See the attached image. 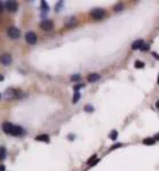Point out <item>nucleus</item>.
Listing matches in <instances>:
<instances>
[{
    "label": "nucleus",
    "instance_id": "nucleus-1",
    "mask_svg": "<svg viewBox=\"0 0 159 171\" xmlns=\"http://www.w3.org/2000/svg\"><path fill=\"white\" fill-rule=\"evenodd\" d=\"M91 15L93 19L95 20H101V19H103V17L105 16V11L103 10V9H94V10H92L91 11Z\"/></svg>",
    "mask_w": 159,
    "mask_h": 171
},
{
    "label": "nucleus",
    "instance_id": "nucleus-2",
    "mask_svg": "<svg viewBox=\"0 0 159 171\" xmlns=\"http://www.w3.org/2000/svg\"><path fill=\"white\" fill-rule=\"evenodd\" d=\"M7 33H8V36L10 37L11 39H17L20 37V30L17 28H15V27H10L9 29L7 30Z\"/></svg>",
    "mask_w": 159,
    "mask_h": 171
},
{
    "label": "nucleus",
    "instance_id": "nucleus-3",
    "mask_svg": "<svg viewBox=\"0 0 159 171\" xmlns=\"http://www.w3.org/2000/svg\"><path fill=\"white\" fill-rule=\"evenodd\" d=\"M25 39H27V42L29 43V44H31V45H33V44H36V43H37V36H36V33L31 32V31L25 34Z\"/></svg>",
    "mask_w": 159,
    "mask_h": 171
},
{
    "label": "nucleus",
    "instance_id": "nucleus-4",
    "mask_svg": "<svg viewBox=\"0 0 159 171\" xmlns=\"http://www.w3.org/2000/svg\"><path fill=\"white\" fill-rule=\"evenodd\" d=\"M40 28L42 29V30H46V31H48V30H50L52 28H53V22L52 21H42L41 23H40Z\"/></svg>",
    "mask_w": 159,
    "mask_h": 171
},
{
    "label": "nucleus",
    "instance_id": "nucleus-5",
    "mask_svg": "<svg viewBox=\"0 0 159 171\" xmlns=\"http://www.w3.org/2000/svg\"><path fill=\"white\" fill-rule=\"evenodd\" d=\"M13 129H14V125L11 123H8V122L4 123V125H2V130H4V132L5 133H8V134H11V132H13Z\"/></svg>",
    "mask_w": 159,
    "mask_h": 171
},
{
    "label": "nucleus",
    "instance_id": "nucleus-6",
    "mask_svg": "<svg viewBox=\"0 0 159 171\" xmlns=\"http://www.w3.org/2000/svg\"><path fill=\"white\" fill-rule=\"evenodd\" d=\"M6 8L9 11H15L17 9V4L15 1H7L6 2Z\"/></svg>",
    "mask_w": 159,
    "mask_h": 171
},
{
    "label": "nucleus",
    "instance_id": "nucleus-7",
    "mask_svg": "<svg viewBox=\"0 0 159 171\" xmlns=\"http://www.w3.org/2000/svg\"><path fill=\"white\" fill-rule=\"evenodd\" d=\"M1 63L4 66H9L11 63V56L9 54H4L1 57Z\"/></svg>",
    "mask_w": 159,
    "mask_h": 171
},
{
    "label": "nucleus",
    "instance_id": "nucleus-8",
    "mask_svg": "<svg viewBox=\"0 0 159 171\" xmlns=\"http://www.w3.org/2000/svg\"><path fill=\"white\" fill-rule=\"evenodd\" d=\"M143 40L142 39H138V40H135L134 43L132 44V48L133 50H138V48H142L143 46Z\"/></svg>",
    "mask_w": 159,
    "mask_h": 171
},
{
    "label": "nucleus",
    "instance_id": "nucleus-9",
    "mask_svg": "<svg viewBox=\"0 0 159 171\" xmlns=\"http://www.w3.org/2000/svg\"><path fill=\"white\" fill-rule=\"evenodd\" d=\"M23 134V129L18 125H14L13 132H11V135H21Z\"/></svg>",
    "mask_w": 159,
    "mask_h": 171
},
{
    "label": "nucleus",
    "instance_id": "nucleus-10",
    "mask_svg": "<svg viewBox=\"0 0 159 171\" xmlns=\"http://www.w3.org/2000/svg\"><path fill=\"white\" fill-rule=\"evenodd\" d=\"M100 75L99 74H91L89 76L87 77V79H88V82L89 83H94V82H96V80H99L100 79Z\"/></svg>",
    "mask_w": 159,
    "mask_h": 171
},
{
    "label": "nucleus",
    "instance_id": "nucleus-11",
    "mask_svg": "<svg viewBox=\"0 0 159 171\" xmlns=\"http://www.w3.org/2000/svg\"><path fill=\"white\" fill-rule=\"evenodd\" d=\"M38 141H45V143H49V137L47 134H40L36 138Z\"/></svg>",
    "mask_w": 159,
    "mask_h": 171
},
{
    "label": "nucleus",
    "instance_id": "nucleus-12",
    "mask_svg": "<svg viewBox=\"0 0 159 171\" xmlns=\"http://www.w3.org/2000/svg\"><path fill=\"white\" fill-rule=\"evenodd\" d=\"M156 143V139L155 138H147L143 140V144L144 145H154Z\"/></svg>",
    "mask_w": 159,
    "mask_h": 171
},
{
    "label": "nucleus",
    "instance_id": "nucleus-13",
    "mask_svg": "<svg viewBox=\"0 0 159 171\" xmlns=\"http://www.w3.org/2000/svg\"><path fill=\"white\" fill-rule=\"evenodd\" d=\"M109 137H110V139H112V140H116V139H117V137H118V132H117V130H112V131L110 132Z\"/></svg>",
    "mask_w": 159,
    "mask_h": 171
},
{
    "label": "nucleus",
    "instance_id": "nucleus-14",
    "mask_svg": "<svg viewBox=\"0 0 159 171\" xmlns=\"http://www.w3.org/2000/svg\"><path fill=\"white\" fill-rule=\"evenodd\" d=\"M135 68H138V69H142L144 68V63L142 62V61H135Z\"/></svg>",
    "mask_w": 159,
    "mask_h": 171
},
{
    "label": "nucleus",
    "instance_id": "nucleus-15",
    "mask_svg": "<svg viewBox=\"0 0 159 171\" xmlns=\"http://www.w3.org/2000/svg\"><path fill=\"white\" fill-rule=\"evenodd\" d=\"M80 99V93L79 92H76V93H74V95H73V103H77L78 102V100Z\"/></svg>",
    "mask_w": 159,
    "mask_h": 171
},
{
    "label": "nucleus",
    "instance_id": "nucleus-16",
    "mask_svg": "<svg viewBox=\"0 0 159 171\" xmlns=\"http://www.w3.org/2000/svg\"><path fill=\"white\" fill-rule=\"evenodd\" d=\"M41 8H42V10H45V11H47L49 9V7H48V5L46 1H41Z\"/></svg>",
    "mask_w": 159,
    "mask_h": 171
},
{
    "label": "nucleus",
    "instance_id": "nucleus-17",
    "mask_svg": "<svg viewBox=\"0 0 159 171\" xmlns=\"http://www.w3.org/2000/svg\"><path fill=\"white\" fill-rule=\"evenodd\" d=\"M80 75H73V76H71V80H73V82H78V80H80Z\"/></svg>",
    "mask_w": 159,
    "mask_h": 171
},
{
    "label": "nucleus",
    "instance_id": "nucleus-18",
    "mask_svg": "<svg viewBox=\"0 0 159 171\" xmlns=\"http://www.w3.org/2000/svg\"><path fill=\"white\" fill-rule=\"evenodd\" d=\"M123 8H124V5H123V4H118V5L115 6V10H116V11H120L121 9H123Z\"/></svg>",
    "mask_w": 159,
    "mask_h": 171
},
{
    "label": "nucleus",
    "instance_id": "nucleus-19",
    "mask_svg": "<svg viewBox=\"0 0 159 171\" xmlns=\"http://www.w3.org/2000/svg\"><path fill=\"white\" fill-rule=\"evenodd\" d=\"M85 110L88 111V113H92V111H94V108L92 106H89V105H86L85 106Z\"/></svg>",
    "mask_w": 159,
    "mask_h": 171
},
{
    "label": "nucleus",
    "instance_id": "nucleus-20",
    "mask_svg": "<svg viewBox=\"0 0 159 171\" xmlns=\"http://www.w3.org/2000/svg\"><path fill=\"white\" fill-rule=\"evenodd\" d=\"M6 158V149L5 147H1V160H5Z\"/></svg>",
    "mask_w": 159,
    "mask_h": 171
},
{
    "label": "nucleus",
    "instance_id": "nucleus-21",
    "mask_svg": "<svg viewBox=\"0 0 159 171\" xmlns=\"http://www.w3.org/2000/svg\"><path fill=\"white\" fill-rule=\"evenodd\" d=\"M62 5H63V2H62V1L57 2V5L55 6V10H56V11H59V10H60V7H61V6H62Z\"/></svg>",
    "mask_w": 159,
    "mask_h": 171
},
{
    "label": "nucleus",
    "instance_id": "nucleus-22",
    "mask_svg": "<svg viewBox=\"0 0 159 171\" xmlns=\"http://www.w3.org/2000/svg\"><path fill=\"white\" fill-rule=\"evenodd\" d=\"M84 87V85L82 84H78V85H74V91H77V90H79V89H82Z\"/></svg>",
    "mask_w": 159,
    "mask_h": 171
},
{
    "label": "nucleus",
    "instance_id": "nucleus-23",
    "mask_svg": "<svg viewBox=\"0 0 159 171\" xmlns=\"http://www.w3.org/2000/svg\"><path fill=\"white\" fill-rule=\"evenodd\" d=\"M149 48H150V47H149V45H143V46H142V48H141V50H142V51H148Z\"/></svg>",
    "mask_w": 159,
    "mask_h": 171
},
{
    "label": "nucleus",
    "instance_id": "nucleus-24",
    "mask_svg": "<svg viewBox=\"0 0 159 171\" xmlns=\"http://www.w3.org/2000/svg\"><path fill=\"white\" fill-rule=\"evenodd\" d=\"M121 144H118V145H113V146L111 147V149H115V148H118V147H120Z\"/></svg>",
    "mask_w": 159,
    "mask_h": 171
},
{
    "label": "nucleus",
    "instance_id": "nucleus-25",
    "mask_svg": "<svg viewBox=\"0 0 159 171\" xmlns=\"http://www.w3.org/2000/svg\"><path fill=\"white\" fill-rule=\"evenodd\" d=\"M154 138H155V139H156V140H157V141H159V132H158V133H157V134H156V135H155V137H154Z\"/></svg>",
    "mask_w": 159,
    "mask_h": 171
},
{
    "label": "nucleus",
    "instance_id": "nucleus-26",
    "mask_svg": "<svg viewBox=\"0 0 159 171\" xmlns=\"http://www.w3.org/2000/svg\"><path fill=\"white\" fill-rule=\"evenodd\" d=\"M152 55H154V56H155V57H156V59H157V60H159V55H158L157 53H154V54H152Z\"/></svg>",
    "mask_w": 159,
    "mask_h": 171
},
{
    "label": "nucleus",
    "instance_id": "nucleus-27",
    "mask_svg": "<svg viewBox=\"0 0 159 171\" xmlns=\"http://www.w3.org/2000/svg\"><path fill=\"white\" fill-rule=\"evenodd\" d=\"M156 107H157V108L159 109V100L157 101V102H156Z\"/></svg>",
    "mask_w": 159,
    "mask_h": 171
},
{
    "label": "nucleus",
    "instance_id": "nucleus-28",
    "mask_svg": "<svg viewBox=\"0 0 159 171\" xmlns=\"http://www.w3.org/2000/svg\"><path fill=\"white\" fill-rule=\"evenodd\" d=\"M1 171H5V167L1 164Z\"/></svg>",
    "mask_w": 159,
    "mask_h": 171
},
{
    "label": "nucleus",
    "instance_id": "nucleus-29",
    "mask_svg": "<svg viewBox=\"0 0 159 171\" xmlns=\"http://www.w3.org/2000/svg\"><path fill=\"white\" fill-rule=\"evenodd\" d=\"M158 85H159V75H158Z\"/></svg>",
    "mask_w": 159,
    "mask_h": 171
}]
</instances>
